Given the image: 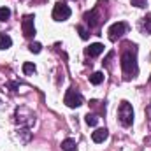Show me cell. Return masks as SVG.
I'll return each instance as SVG.
<instances>
[{"label":"cell","mask_w":151,"mask_h":151,"mask_svg":"<svg viewBox=\"0 0 151 151\" xmlns=\"http://www.w3.org/2000/svg\"><path fill=\"white\" fill-rule=\"evenodd\" d=\"M121 70L125 77H135V74L139 72L137 67V46L132 42L125 44V49L121 51Z\"/></svg>","instance_id":"cell-1"},{"label":"cell","mask_w":151,"mask_h":151,"mask_svg":"<svg viewBox=\"0 0 151 151\" xmlns=\"http://www.w3.org/2000/svg\"><path fill=\"white\" fill-rule=\"evenodd\" d=\"M118 119L123 127H130L134 123V109L127 100H123L118 107Z\"/></svg>","instance_id":"cell-2"},{"label":"cell","mask_w":151,"mask_h":151,"mask_svg":"<svg viewBox=\"0 0 151 151\" xmlns=\"http://www.w3.org/2000/svg\"><path fill=\"white\" fill-rule=\"evenodd\" d=\"M63 102H65V106H67V107L76 109V107L83 106L84 99H83V95H81L77 90H74V88H69V90H67V93H65V99H63Z\"/></svg>","instance_id":"cell-3"},{"label":"cell","mask_w":151,"mask_h":151,"mask_svg":"<svg viewBox=\"0 0 151 151\" xmlns=\"http://www.w3.org/2000/svg\"><path fill=\"white\" fill-rule=\"evenodd\" d=\"M70 14H72L70 7H69L67 4H63V2H58V4L53 7V19H55V21H65V19L70 18Z\"/></svg>","instance_id":"cell-4"},{"label":"cell","mask_w":151,"mask_h":151,"mask_svg":"<svg viewBox=\"0 0 151 151\" xmlns=\"http://www.w3.org/2000/svg\"><path fill=\"white\" fill-rule=\"evenodd\" d=\"M127 30H128V25H127L125 21H118V23H113V25L109 27L107 35H109L111 40H118L119 37H123V35L127 34Z\"/></svg>","instance_id":"cell-5"},{"label":"cell","mask_w":151,"mask_h":151,"mask_svg":"<svg viewBox=\"0 0 151 151\" xmlns=\"http://www.w3.org/2000/svg\"><path fill=\"white\" fill-rule=\"evenodd\" d=\"M34 19L35 16L32 14H27L23 19H21V28H23V35L27 39H32L35 35V25H34Z\"/></svg>","instance_id":"cell-6"},{"label":"cell","mask_w":151,"mask_h":151,"mask_svg":"<svg viewBox=\"0 0 151 151\" xmlns=\"http://www.w3.org/2000/svg\"><path fill=\"white\" fill-rule=\"evenodd\" d=\"M84 23H86L90 28L99 27V23H100V14H99V9H97V7H95V9H91L90 12H86V14H84Z\"/></svg>","instance_id":"cell-7"},{"label":"cell","mask_w":151,"mask_h":151,"mask_svg":"<svg viewBox=\"0 0 151 151\" xmlns=\"http://www.w3.org/2000/svg\"><path fill=\"white\" fill-rule=\"evenodd\" d=\"M102 51H104V44H100V42L90 44V47H86V49H84L86 56H90V58H95V56H99Z\"/></svg>","instance_id":"cell-8"},{"label":"cell","mask_w":151,"mask_h":151,"mask_svg":"<svg viewBox=\"0 0 151 151\" xmlns=\"http://www.w3.org/2000/svg\"><path fill=\"white\" fill-rule=\"evenodd\" d=\"M107 137H109V130H107V128H99V130H95V132L91 134V139H93V142H97V144L104 142Z\"/></svg>","instance_id":"cell-9"},{"label":"cell","mask_w":151,"mask_h":151,"mask_svg":"<svg viewBox=\"0 0 151 151\" xmlns=\"http://www.w3.org/2000/svg\"><path fill=\"white\" fill-rule=\"evenodd\" d=\"M12 46V39L9 37L7 34L0 32V49H9Z\"/></svg>","instance_id":"cell-10"},{"label":"cell","mask_w":151,"mask_h":151,"mask_svg":"<svg viewBox=\"0 0 151 151\" xmlns=\"http://www.w3.org/2000/svg\"><path fill=\"white\" fill-rule=\"evenodd\" d=\"M141 28L144 34H151V14H146L141 21Z\"/></svg>","instance_id":"cell-11"},{"label":"cell","mask_w":151,"mask_h":151,"mask_svg":"<svg viewBox=\"0 0 151 151\" xmlns=\"http://www.w3.org/2000/svg\"><path fill=\"white\" fill-rule=\"evenodd\" d=\"M62 150H63V151H76V150H77L76 141H74V139H65V141L62 142Z\"/></svg>","instance_id":"cell-12"},{"label":"cell","mask_w":151,"mask_h":151,"mask_svg":"<svg viewBox=\"0 0 151 151\" xmlns=\"http://www.w3.org/2000/svg\"><path fill=\"white\" fill-rule=\"evenodd\" d=\"M104 81V72H93L90 76V83L91 84H100Z\"/></svg>","instance_id":"cell-13"},{"label":"cell","mask_w":151,"mask_h":151,"mask_svg":"<svg viewBox=\"0 0 151 151\" xmlns=\"http://www.w3.org/2000/svg\"><path fill=\"white\" fill-rule=\"evenodd\" d=\"M84 121H86V125L88 127H95L97 123H99V116L97 114H86V118H84Z\"/></svg>","instance_id":"cell-14"},{"label":"cell","mask_w":151,"mask_h":151,"mask_svg":"<svg viewBox=\"0 0 151 151\" xmlns=\"http://www.w3.org/2000/svg\"><path fill=\"white\" fill-rule=\"evenodd\" d=\"M34 72H35V65H34L32 62H25V63H23V74L30 76V74H34Z\"/></svg>","instance_id":"cell-15"},{"label":"cell","mask_w":151,"mask_h":151,"mask_svg":"<svg viewBox=\"0 0 151 151\" xmlns=\"http://www.w3.org/2000/svg\"><path fill=\"white\" fill-rule=\"evenodd\" d=\"M11 18V9L9 7H0V21H7Z\"/></svg>","instance_id":"cell-16"},{"label":"cell","mask_w":151,"mask_h":151,"mask_svg":"<svg viewBox=\"0 0 151 151\" xmlns=\"http://www.w3.org/2000/svg\"><path fill=\"white\" fill-rule=\"evenodd\" d=\"M77 32H79V35H81V39H83V40H86V39L90 37L88 30H86V28H84L83 25H79V27H77Z\"/></svg>","instance_id":"cell-17"},{"label":"cell","mask_w":151,"mask_h":151,"mask_svg":"<svg viewBox=\"0 0 151 151\" xmlns=\"http://www.w3.org/2000/svg\"><path fill=\"white\" fill-rule=\"evenodd\" d=\"M28 49H30L32 53H40V51H42V46H40L39 42H32V44L28 46Z\"/></svg>","instance_id":"cell-18"},{"label":"cell","mask_w":151,"mask_h":151,"mask_svg":"<svg viewBox=\"0 0 151 151\" xmlns=\"http://www.w3.org/2000/svg\"><path fill=\"white\" fill-rule=\"evenodd\" d=\"M130 2L135 7H146V0H130Z\"/></svg>","instance_id":"cell-19"},{"label":"cell","mask_w":151,"mask_h":151,"mask_svg":"<svg viewBox=\"0 0 151 151\" xmlns=\"http://www.w3.org/2000/svg\"><path fill=\"white\" fill-rule=\"evenodd\" d=\"M148 114H150V118H151V106L148 107Z\"/></svg>","instance_id":"cell-20"},{"label":"cell","mask_w":151,"mask_h":151,"mask_svg":"<svg viewBox=\"0 0 151 151\" xmlns=\"http://www.w3.org/2000/svg\"><path fill=\"white\" fill-rule=\"evenodd\" d=\"M150 81H151V77H150Z\"/></svg>","instance_id":"cell-21"}]
</instances>
